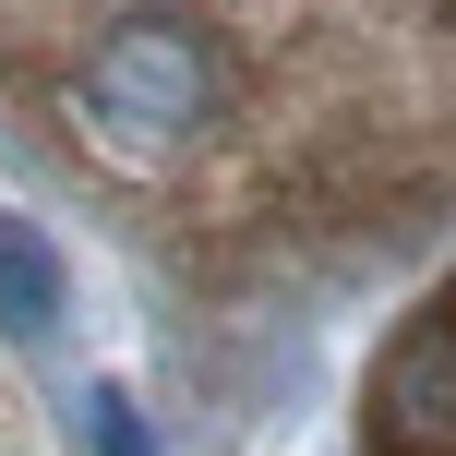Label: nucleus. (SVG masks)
<instances>
[{"instance_id":"nucleus-2","label":"nucleus","mask_w":456,"mask_h":456,"mask_svg":"<svg viewBox=\"0 0 456 456\" xmlns=\"http://www.w3.org/2000/svg\"><path fill=\"white\" fill-rule=\"evenodd\" d=\"M361 456H456V276L385 337L361 385Z\"/></svg>"},{"instance_id":"nucleus-1","label":"nucleus","mask_w":456,"mask_h":456,"mask_svg":"<svg viewBox=\"0 0 456 456\" xmlns=\"http://www.w3.org/2000/svg\"><path fill=\"white\" fill-rule=\"evenodd\" d=\"M0 120L205 276L456 216V0H0Z\"/></svg>"}]
</instances>
